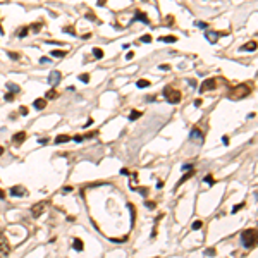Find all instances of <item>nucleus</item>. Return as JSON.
I'll return each instance as SVG.
<instances>
[{
    "label": "nucleus",
    "instance_id": "f257e3e1",
    "mask_svg": "<svg viewBox=\"0 0 258 258\" xmlns=\"http://www.w3.org/2000/svg\"><path fill=\"white\" fill-rule=\"evenodd\" d=\"M251 91H253L251 84L244 83V84L236 86V88H231V91H229V95H227V96H229L231 100H241V98H246Z\"/></svg>",
    "mask_w": 258,
    "mask_h": 258
},
{
    "label": "nucleus",
    "instance_id": "f03ea898",
    "mask_svg": "<svg viewBox=\"0 0 258 258\" xmlns=\"http://www.w3.org/2000/svg\"><path fill=\"white\" fill-rule=\"evenodd\" d=\"M241 243H243V246L248 248V250L255 248V244H256V229H255V227L244 229V231L241 232Z\"/></svg>",
    "mask_w": 258,
    "mask_h": 258
},
{
    "label": "nucleus",
    "instance_id": "7ed1b4c3",
    "mask_svg": "<svg viewBox=\"0 0 258 258\" xmlns=\"http://www.w3.org/2000/svg\"><path fill=\"white\" fill-rule=\"evenodd\" d=\"M163 96L169 103H179L181 102V91L172 88V86H165L163 88Z\"/></svg>",
    "mask_w": 258,
    "mask_h": 258
},
{
    "label": "nucleus",
    "instance_id": "20e7f679",
    "mask_svg": "<svg viewBox=\"0 0 258 258\" xmlns=\"http://www.w3.org/2000/svg\"><path fill=\"white\" fill-rule=\"evenodd\" d=\"M60 79H62V74L59 72V71H52V72L48 74V84L50 86H57L60 83Z\"/></svg>",
    "mask_w": 258,
    "mask_h": 258
},
{
    "label": "nucleus",
    "instance_id": "39448f33",
    "mask_svg": "<svg viewBox=\"0 0 258 258\" xmlns=\"http://www.w3.org/2000/svg\"><path fill=\"white\" fill-rule=\"evenodd\" d=\"M45 212V201H40V203H36V205L31 206V215L36 219V217H40Z\"/></svg>",
    "mask_w": 258,
    "mask_h": 258
},
{
    "label": "nucleus",
    "instance_id": "423d86ee",
    "mask_svg": "<svg viewBox=\"0 0 258 258\" xmlns=\"http://www.w3.org/2000/svg\"><path fill=\"white\" fill-rule=\"evenodd\" d=\"M208 90H215V79H205L200 86V91L201 93H205Z\"/></svg>",
    "mask_w": 258,
    "mask_h": 258
},
{
    "label": "nucleus",
    "instance_id": "0eeeda50",
    "mask_svg": "<svg viewBox=\"0 0 258 258\" xmlns=\"http://www.w3.org/2000/svg\"><path fill=\"white\" fill-rule=\"evenodd\" d=\"M12 141H14V145H22V143L26 141V132L24 131H21V132H16L14 136H12Z\"/></svg>",
    "mask_w": 258,
    "mask_h": 258
},
{
    "label": "nucleus",
    "instance_id": "6e6552de",
    "mask_svg": "<svg viewBox=\"0 0 258 258\" xmlns=\"http://www.w3.org/2000/svg\"><path fill=\"white\" fill-rule=\"evenodd\" d=\"M134 21H141L143 24H150L148 16L145 14V12H141V11H136V14H134Z\"/></svg>",
    "mask_w": 258,
    "mask_h": 258
},
{
    "label": "nucleus",
    "instance_id": "1a4fd4ad",
    "mask_svg": "<svg viewBox=\"0 0 258 258\" xmlns=\"http://www.w3.org/2000/svg\"><path fill=\"white\" fill-rule=\"evenodd\" d=\"M219 36H220V35H219V31H206V33H205V38H206L210 43H217Z\"/></svg>",
    "mask_w": 258,
    "mask_h": 258
},
{
    "label": "nucleus",
    "instance_id": "9d476101",
    "mask_svg": "<svg viewBox=\"0 0 258 258\" xmlns=\"http://www.w3.org/2000/svg\"><path fill=\"white\" fill-rule=\"evenodd\" d=\"M11 195L12 196H24L26 195V189L22 186H14V188H11Z\"/></svg>",
    "mask_w": 258,
    "mask_h": 258
},
{
    "label": "nucleus",
    "instance_id": "9b49d317",
    "mask_svg": "<svg viewBox=\"0 0 258 258\" xmlns=\"http://www.w3.org/2000/svg\"><path fill=\"white\" fill-rule=\"evenodd\" d=\"M191 139L203 141V132L200 131V127H193V129H191Z\"/></svg>",
    "mask_w": 258,
    "mask_h": 258
},
{
    "label": "nucleus",
    "instance_id": "f8f14e48",
    "mask_svg": "<svg viewBox=\"0 0 258 258\" xmlns=\"http://www.w3.org/2000/svg\"><path fill=\"white\" fill-rule=\"evenodd\" d=\"M0 253L4 255V258H7V255H9V244H7L5 237L0 239Z\"/></svg>",
    "mask_w": 258,
    "mask_h": 258
},
{
    "label": "nucleus",
    "instance_id": "ddd939ff",
    "mask_svg": "<svg viewBox=\"0 0 258 258\" xmlns=\"http://www.w3.org/2000/svg\"><path fill=\"white\" fill-rule=\"evenodd\" d=\"M33 105H35L36 110H43V109L47 107V100H45V98H36V100L33 102Z\"/></svg>",
    "mask_w": 258,
    "mask_h": 258
},
{
    "label": "nucleus",
    "instance_id": "4468645a",
    "mask_svg": "<svg viewBox=\"0 0 258 258\" xmlns=\"http://www.w3.org/2000/svg\"><path fill=\"white\" fill-rule=\"evenodd\" d=\"M7 90H9V93H12V95H16V93H19L21 91V86L16 83H7Z\"/></svg>",
    "mask_w": 258,
    "mask_h": 258
},
{
    "label": "nucleus",
    "instance_id": "2eb2a0df",
    "mask_svg": "<svg viewBox=\"0 0 258 258\" xmlns=\"http://www.w3.org/2000/svg\"><path fill=\"white\" fill-rule=\"evenodd\" d=\"M193 174H195V170H193V169H191V170H188V174H184L183 177H181V179H179V183L176 184V188H179V186L183 184V183H186L188 179H191V177H193Z\"/></svg>",
    "mask_w": 258,
    "mask_h": 258
},
{
    "label": "nucleus",
    "instance_id": "dca6fc26",
    "mask_svg": "<svg viewBox=\"0 0 258 258\" xmlns=\"http://www.w3.org/2000/svg\"><path fill=\"white\" fill-rule=\"evenodd\" d=\"M72 248L76 250V251H83L84 244H83V241H81L79 237H74V239H72Z\"/></svg>",
    "mask_w": 258,
    "mask_h": 258
},
{
    "label": "nucleus",
    "instance_id": "f3484780",
    "mask_svg": "<svg viewBox=\"0 0 258 258\" xmlns=\"http://www.w3.org/2000/svg\"><path fill=\"white\" fill-rule=\"evenodd\" d=\"M241 50L243 52H255V50H256V42H248Z\"/></svg>",
    "mask_w": 258,
    "mask_h": 258
},
{
    "label": "nucleus",
    "instance_id": "a211bd4d",
    "mask_svg": "<svg viewBox=\"0 0 258 258\" xmlns=\"http://www.w3.org/2000/svg\"><path fill=\"white\" fill-rule=\"evenodd\" d=\"M67 141H71V136H69V134H59V136L55 138V143H57V145H60V143H67Z\"/></svg>",
    "mask_w": 258,
    "mask_h": 258
},
{
    "label": "nucleus",
    "instance_id": "6ab92c4d",
    "mask_svg": "<svg viewBox=\"0 0 258 258\" xmlns=\"http://www.w3.org/2000/svg\"><path fill=\"white\" fill-rule=\"evenodd\" d=\"M28 33H29V28H28V26H22V28H19V29L16 31V35H17L19 38H24Z\"/></svg>",
    "mask_w": 258,
    "mask_h": 258
},
{
    "label": "nucleus",
    "instance_id": "aec40b11",
    "mask_svg": "<svg viewBox=\"0 0 258 258\" xmlns=\"http://www.w3.org/2000/svg\"><path fill=\"white\" fill-rule=\"evenodd\" d=\"M143 114L139 110H131V114H129V121H136V119H139Z\"/></svg>",
    "mask_w": 258,
    "mask_h": 258
},
{
    "label": "nucleus",
    "instance_id": "412c9836",
    "mask_svg": "<svg viewBox=\"0 0 258 258\" xmlns=\"http://www.w3.org/2000/svg\"><path fill=\"white\" fill-rule=\"evenodd\" d=\"M160 42H163V43H176L177 42V38L176 36H162V38H158Z\"/></svg>",
    "mask_w": 258,
    "mask_h": 258
},
{
    "label": "nucleus",
    "instance_id": "4be33fe9",
    "mask_svg": "<svg viewBox=\"0 0 258 258\" xmlns=\"http://www.w3.org/2000/svg\"><path fill=\"white\" fill-rule=\"evenodd\" d=\"M28 28H29V31L38 33V31H40V29L43 28V24H42V22H36V24H31V26H28Z\"/></svg>",
    "mask_w": 258,
    "mask_h": 258
},
{
    "label": "nucleus",
    "instance_id": "5701e85b",
    "mask_svg": "<svg viewBox=\"0 0 258 258\" xmlns=\"http://www.w3.org/2000/svg\"><path fill=\"white\" fill-rule=\"evenodd\" d=\"M52 98H57V91H55V88H52V90L45 95V100H52Z\"/></svg>",
    "mask_w": 258,
    "mask_h": 258
},
{
    "label": "nucleus",
    "instance_id": "b1692460",
    "mask_svg": "<svg viewBox=\"0 0 258 258\" xmlns=\"http://www.w3.org/2000/svg\"><path fill=\"white\" fill-rule=\"evenodd\" d=\"M201 227H203V222L201 220H195L193 224H191V229H193V231H200Z\"/></svg>",
    "mask_w": 258,
    "mask_h": 258
},
{
    "label": "nucleus",
    "instance_id": "393cba45",
    "mask_svg": "<svg viewBox=\"0 0 258 258\" xmlns=\"http://www.w3.org/2000/svg\"><path fill=\"white\" fill-rule=\"evenodd\" d=\"M136 84H138V88H146V86H150V81H146V79H139Z\"/></svg>",
    "mask_w": 258,
    "mask_h": 258
},
{
    "label": "nucleus",
    "instance_id": "a878e982",
    "mask_svg": "<svg viewBox=\"0 0 258 258\" xmlns=\"http://www.w3.org/2000/svg\"><path fill=\"white\" fill-rule=\"evenodd\" d=\"M93 55H95L96 59H102L103 57V50H102V48H93Z\"/></svg>",
    "mask_w": 258,
    "mask_h": 258
},
{
    "label": "nucleus",
    "instance_id": "bb28decb",
    "mask_svg": "<svg viewBox=\"0 0 258 258\" xmlns=\"http://www.w3.org/2000/svg\"><path fill=\"white\" fill-rule=\"evenodd\" d=\"M205 255H206V256H215V255H217L215 248H206V250H205Z\"/></svg>",
    "mask_w": 258,
    "mask_h": 258
},
{
    "label": "nucleus",
    "instance_id": "cd10ccee",
    "mask_svg": "<svg viewBox=\"0 0 258 258\" xmlns=\"http://www.w3.org/2000/svg\"><path fill=\"white\" fill-rule=\"evenodd\" d=\"M52 55L53 57H65V52L64 50H52Z\"/></svg>",
    "mask_w": 258,
    "mask_h": 258
},
{
    "label": "nucleus",
    "instance_id": "c85d7f7f",
    "mask_svg": "<svg viewBox=\"0 0 258 258\" xmlns=\"http://www.w3.org/2000/svg\"><path fill=\"white\" fill-rule=\"evenodd\" d=\"M86 17H88L90 21H93V22H98V19H96V16H95V14H93V12H91V11H88V12H86Z\"/></svg>",
    "mask_w": 258,
    "mask_h": 258
},
{
    "label": "nucleus",
    "instance_id": "c756f323",
    "mask_svg": "<svg viewBox=\"0 0 258 258\" xmlns=\"http://www.w3.org/2000/svg\"><path fill=\"white\" fill-rule=\"evenodd\" d=\"M7 55H9L12 60H19V59H21V55H19L17 52H7Z\"/></svg>",
    "mask_w": 258,
    "mask_h": 258
},
{
    "label": "nucleus",
    "instance_id": "7c9ffc66",
    "mask_svg": "<svg viewBox=\"0 0 258 258\" xmlns=\"http://www.w3.org/2000/svg\"><path fill=\"white\" fill-rule=\"evenodd\" d=\"M165 24H167V26H174V16H167V17H165Z\"/></svg>",
    "mask_w": 258,
    "mask_h": 258
},
{
    "label": "nucleus",
    "instance_id": "2f4dec72",
    "mask_svg": "<svg viewBox=\"0 0 258 258\" xmlns=\"http://www.w3.org/2000/svg\"><path fill=\"white\" fill-rule=\"evenodd\" d=\"M64 31L69 33V35H72V36H76V31H74V28H71V26H65L64 28Z\"/></svg>",
    "mask_w": 258,
    "mask_h": 258
},
{
    "label": "nucleus",
    "instance_id": "473e14b6",
    "mask_svg": "<svg viewBox=\"0 0 258 258\" xmlns=\"http://www.w3.org/2000/svg\"><path fill=\"white\" fill-rule=\"evenodd\" d=\"M205 183H208V184L212 186V184H215V179H213V177L208 174V176H205Z\"/></svg>",
    "mask_w": 258,
    "mask_h": 258
},
{
    "label": "nucleus",
    "instance_id": "72a5a7b5",
    "mask_svg": "<svg viewBox=\"0 0 258 258\" xmlns=\"http://www.w3.org/2000/svg\"><path fill=\"white\" fill-rule=\"evenodd\" d=\"M110 241H114V243H124V241H127V236H124V237H112Z\"/></svg>",
    "mask_w": 258,
    "mask_h": 258
},
{
    "label": "nucleus",
    "instance_id": "f704fd0d",
    "mask_svg": "<svg viewBox=\"0 0 258 258\" xmlns=\"http://www.w3.org/2000/svg\"><path fill=\"white\" fill-rule=\"evenodd\" d=\"M79 79H81L83 83H88V81H90V74H81V76H79Z\"/></svg>",
    "mask_w": 258,
    "mask_h": 258
},
{
    "label": "nucleus",
    "instance_id": "c9c22d12",
    "mask_svg": "<svg viewBox=\"0 0 258 258\" xmlns=\"http://www.w3.org/2000/svg\"><path fill=\"white\" fill-rule=\"evenodd\" d=\"M141 42L143 43H150L152 42V36H150V35H145V36H141Z\"/></svg>",
    "mask_w": 258,
    "mask_h": 258
},
{
    "label": "nucleus",
    "instance_id": "e433bc0d",
    "mask_svg": "<svg viewBox=\"0 0 258 258\" xmlns=\"http://www.w3.org/2000/svg\"><path fill=\"white\" fill-rule=\"evenodd\" d=\"M145 205H146V208H155V206H157V203H155V201H146Z\"/></svg>",
    "mask_w": 258,
    "mask_h": 258
},
{
    "label": "nucleus",
    "instance_id": "4c0bfd02",
    "mask_svg": "<svg viewBox=\"0 0 258 258\" xmlns=\"http://www.w3.org/2000/svg\"><path fill=\"white\" fill-rule=\"evenodd\" d=\"M19 114H21V116H28V107H21V109H19Z\"/></svg>",
    "mask_w": 258,
    "mask_h": 258
},
{
    "label": "nucleus",
    "instance_id": "58836bf2",
    "mask_svg": "<svg viewBox=\"0 0 258 258\" xmlns=\"http://www.w3.org/2000/svg\"><path fill=\"white\" fill-rule=\"evenodd\" d=\"M243 206H244V205H243V203H239V205H236V206H234V208H232V213H237V210H241Z\"/></svg>",
    "mask_w": 258,
    "mask_h": 258
},
{
    "label": "nucleus",
    "instance_id": "ea45409f",
    "mask_svg": "<svg viewBox=\"0 0 258 258\" xmlns=\"http://www.w3.org/2000/svg\"><path fill=\"white\" fill-rule=\"evenodd\" d=\"M50 62H52V60H50L48 57H42V59H40V64H50Z\"/></svg>",
    "mask_w": 258,
    "mask_h": 258
},
{
    "label": "nucleus",
    "instance_id": "a19ab883",
    "mask_svg": "<svg viewBox=\"0 0 258 258\" xmlns=\"http://www.w3.org/2000/svg\"><path fill=\"white\" fill-rule=\"evenodd\" d=\"M72 139H74V141H76V143H79V141H83V139H84V136H81V134H78V136H74Z\"/></svg>",
    "mask_w": 258,
    "mask_h": 258
},
{
    "label": "nucleus",
    "instance_id": "79ce46f5",
    "mask_svg": "<svg viewBox=\"0 0 258 258\" xmlns=\"http://www.w3.org/2000/svg\"><path fill=\"white\" fill-rule=\"evenodd\" d=\"M193 169V163H186V165H183V170H191Z\"/></svg>",
    "mask_w": 258,
    "mask_h": 258
},
{
    "label": "nucleus",
    "instance_id": "37998d69",
    "mask_svg": "<svg viewBox=\"0 0 258 258\" xmlns=\"http://www.w3.org/2000/svg\"><path fill=\"white\" fill-rule=\"evenodd\" d=\"M160 69H162V71H170V65H169V64H162Z\"/></svg>",
    "mask_w": 258,
    "mask_h": 258
},
{
    "label": "nucleus",
    "instance_id": "c03bdc74",
    "mask_svg": "<svg viewBox=\"0 0 258 258\" xmlns=\"http://www.w3.org/2000/svg\"><path fill=\"white\" fill-rule=\"evenodd\" d=\"M5 100H7V102H12V100H14V95H12V93H7V95H5Z\"/></svg>",
    "mask_w": 258,
    "mask_h": 258
},
{
    "label": "nucleus",
    "instance_id": "a18cd8bd",
    "mask_svg": "<svg viewBox=\"0 0 258 258\" xmlns=\"http://www.w3.org/2000/svg\"><path fill=\"white\" fill-rule=\"evenodd\" d=\"M38 143H40V145H47V143H48V138H42V139H38Z\"/></svg>",
    "mask_w": 258,
    "mask_h": 258
},
{
    "label": "nucleus",
    "instance_id": "49530a36",
    "mask_svg": "<svg viewBox=\"0 0 258 258\" xmlns=\"http://www.w3.org/2000/svg\"><path fill=\"white\" fill-rule=\"evenodd\" d=\"M157 100V96H153V95H148L146 96V102H155Z\"/></svg>",
    "mask_w": 258,
    "mask_h": 258
},
{
    "label": "nucleus",
    "instance_id": "de8ad7c7",
    "mask_svg": "<svg viewBox=\"0 0 258 258\" xmlns=\"http://www.w3.org/2000/svg\"><path fill=\"white\" fill-rule=\"evenodd\" d=\"M195 26H198V28H206V22H195Z\"/></svg>",
    "mask_w": 258,
    "mask_h": 258
},
{
    "label": "nucleus",
    "instance_id": "09e8293b",
    "mask_svg": "<svg viewBox=\"0 0 258 258\" xmlns=\"http://www.w3.org/2000/svg\"><path fill=\"white\" fill-rule=\"evenodd\" d=\"M222 143H224V145H229V138H227V136H222Z\"/></svg>",
    "mask_w": 258,
    "mask_h": 258
},
{
    "label": "nucleus",
    "instance_id": "8fccbe9b",
    "mask_svg": "<svg viewBox=\"0 0 258 258\" xmlns=\"http://www.w3.org/2000/svg\"><path fill=\"white\" fill-rule=\"evenodd\" d=\"M121 174L122 176H127V174H129V170H127V169H121Z\"/></svg>",
    "mask_w": 258,
    "mask_h": 258
},
{
    "label": "nucleus",
    "instance_id": "3c124183",
    "mask_svg": "<svg viewBox=\"0 0 258 258\" xmlns=\"http://www.w3.org/2000/svg\"><path fill=\"white\" fill-rule=\"evenodd\" d=\"M4 198H5V191L0 189V200H4Z\"/></svg>",
    "mask_w": 258,
    "mask_h": 258
},
{
    "label": "nucleus",
    "instance_id": "603ef678",
    "mask_svg": "<svg viewBox=\"0 0 258 258\" xmlns=\"http://www.w3.org/2000/svg\"><path fill=\"white\" fill-rule=\"evenodd\" d=\"M195 107H201V100L198 98V100H195Z\"/></svg>",
    "mask_w": 258,
    "mask_h": 258
},
{
    "label": "nucleus",
    "instance_id": "864d4df0",
    "mask_svg": "<svg viewBox=\"0 0 258 258\" xmlns=\"http://www.w3.org/2000/svg\"><path fill=\"white\" fill-rule=\"evenodd\" d=\"M132 57H134V53H132V52H129V53L126 55V59H132Z\"/></svg>",
    "mask_w": 258,
    "mask_h": 258
},
{
    "label": "nucleus",
    "instance_id": "5fc2aeb1",
    "mask_svg": "<svg viewBox=\"0 0 258 258\" xmlns=\"http://www.w3.org/2000/svg\"><path fill=\"white\" fill-rule=\"evenodd\" d=\"M105 2L107 0H98V5H105Z\"/></svg>",
    "mask_w": 258,
    "mask_h": 258
},
{
    "label": "nucleus",
    "instance_id": "6e6d98bb",
    "mask_svg": "<svg viewBox=\"0 0 258 258\" xmlns=\"http://www.w3.org/2000/svg\"><path fill=\"white\" fill-rule=\"evenodd\" d=\"M2 153H4V146H0V157H2Z\"/></svg>",
    "mask_w": 258,
    "mask_h": 258
},
{
    "label": "nucleus",
    "instance_id": "4d7b16f0",
    "mask_svg": "<svg viewBox=\"0 0 258 258\" xmlns=\"http://www.w3.org/2000/svg\"><path fill=\"white\" fill-rule=\"evenodd\" d=\"M0 35H4V28L0 26Z\"/></svg>",
    "mask_w": 258,
    "mask_h": 258
},
{
    "label": "nucleus",
    "instance_id": "13d9d810",
    "mask_svg": "<svg viewBox=\"0 0 258 258\" xmlns=\"http://www.w3.org/2000/svg\"><path fill=\"white\" fill-rule=\"evenodd\" d=\"M145 2H146V0H145Z\"/></svg>",
    "mask_w": 258,
    "mask_h": 258
}]
</instances>
